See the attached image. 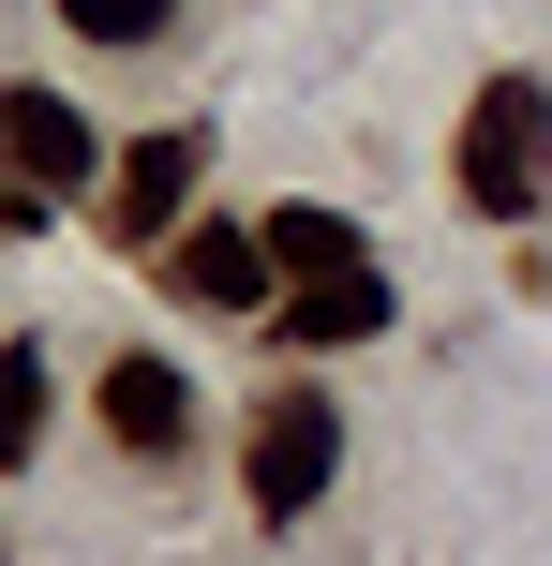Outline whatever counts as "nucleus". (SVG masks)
Returning <instances> with one entry per match:
<instances>
[{"label": "nucleus", "mask_w": 552, "mask_h": 566, "mask_svg": "<svg viewBox=\"0 0 552 566\" xmlns=\"http://www.w3.org/2000/svg\"><path fill=\"white\" fill-rule=\"evenodd\" d=\"M448 179H464L478 224H538V209H552V90H538V75H493V90L464 105Z\"/></svg>", "instance_id": "obj_1"}, {"label": "nucleus", "mask_w": 552, "mask_h": 566, "mask_svg": "<svg viewBox=\"0 0 552 566\" xmlns=\"http://www.w3.org/2000/svg\"><path fill=\"white\" fill-rule=\"evenodd\" d=\"M329 478H344V402H314V388L254 402V448H239L254 522H314V507H329Z\"/></svg>", "instance_id": "obj_2"}, {"label": "nucleus", "mask_w": 552, "mask_h": 566, "mask_svg": "<svg viewBox=\"0 0 552 566\" xmlns=\"http://www.w3.org/2000/svg\"><path fill=\"white\" fill-rule=\"evenodd\" d=\"M195 179H209V135H195V119L135 135V149L105 165V239H119V254H165V239H179V209H195Z\"/></svg>", "instance_id": "obj_3"}, {"label": "nucleus", "mask_w": 552, "mask_h": 566, "mask_svg": "<svg viewBox=\"0 0 552 566\" xmlns=\"http://www.w3.org/2000/svg\"><path fill=\"white\" fill-rule=\"evenodd\" d=\"M269 224H179L165 239V298L179 313H269Z\"/></svg>", "instance_id": "obj_4"}, {"label": "nucleus", "mask_w": 552, "mask_h": 566, "mask_svg": "<svg viewBox=\"0 0 552 566\" xmlns=\"http://www.w3.org/2000/svg\"><path fill=\"white\" fill-rule=\"evenodd\" d=\"M0 135H15V179H30V195H75V179L105 165V149H90V119L60 105L45 75H15V90H0Z\"/></svg>", "instance_id": "obj_5"}, {"label": "nucleus", "mask_w": 552, "mask_h": 566, "mask_svg": "<svg viewBox=\"0 0 552 566\" xmlns=\"http://www.w3.org/2000/svg\"><path fill=\"white\" fill-rule=\"evenodd\" d=\"M105 432L135 462H165L179 432H195V388H179V358H105Z\"/></svg>", "instance_id": "obj_6"}, {"label": "nucleus", "mask_w": 552, "mask_h": 566, "mask_svg": "<svg viewBox=\"0 0 552 566\" xmlns=\"http://www.w3.org/2000/svg\"><path fill=\"white\" fill-rule=\"evenodd\" d=\"M269 328H284V343H374L388 328V283L374 269H329V283H299V298H269Z\"/></svg>", "instance_id": "obj_7"}, {"label": "nucleus", "mask_w": 552, "mask_h": 566, "mask_svg": "<svg viewBox=\"0 0 552 566\" xmlns=\"http://www.w3.org/2000/svg\"><path fill=\"white\" fill-rule=\"evenodd\" d=\"M269 254H284L299 283H329V269H374V239H358L344 209H269Z\"/></svg>", "instance_id": "obj_8"}, {"label": "nucleus", "mask_w": 552, "mask_h": 566, "mask_svg": "<svg viewBox=\"0 0 552 566\" xmlns=\"http://www.w3.org/2000/svg\"><path fill=\"white\" fill-rule=\"evenodd\" d=\"M60 30H75V45H105V60H149L179 30V0H60Z\"/></svg>", "instance_id": "obj_9"}, {"label": "nucleus", "mask_w": 552, "mask_h": 566, "mask_svg": "<svg viewBox=\"0 0 552 566\" xmlns=\"http://www.w3.org/2000/svg\"><path fill=\"white\" fill-rule=\"evenodd\" d=\"M30 432H45V343L0 358V462H30Z\"/></svg>", "instance_id": "obj_10"}]
</instances>
